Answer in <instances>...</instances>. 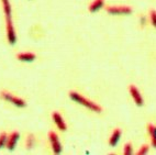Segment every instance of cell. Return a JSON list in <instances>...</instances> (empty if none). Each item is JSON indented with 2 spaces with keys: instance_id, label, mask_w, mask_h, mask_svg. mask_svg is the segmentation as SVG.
I'll use <instances>...</instances> for the list:
<instances>
[{
  "instance_id": "9a60e30c",
  "label": "cell",
  "mask_w": 156,
  "mask_h": 155,
  "mask_svg": "<svg viewBox=\"0 0 156 155\" xmlns=\"http://www.w3.org/2000/svg\"><path fill=\"white\" fill-rule=\"evenodd\" d=\"M7 141H8V134L6 132H1L0 133V149L6 146Z\"/></svg>"
},
{
  "instance_id": "3957f363",
  "label": "cell",
  "mask_w": 156,
  "mask_h": 155,
  "mask_svg": "<svg viewBox=\"0 0 156 155\" xmlns=\"http://www.w3.org/2000/svg\"><path fill=\"white\" fill-rule=\"evenodd\" d=\"M106 11L112 16H126L132 12V8L129 6H109Z\"/></svg>"
},
{
  "instance_id": "2e32d148",
  "label": "cell",
  "mask_w": 156,
  "mask_h": 155,
  "mask_svg": "<svg viewBox=\"0 0 156 155\" xmlns=\"http://www.w3.org/2000/svg\"><path fill=\"white\" fill-rule=\"evenodd\" d=\"M132 152H133L132 144L131 143H126V144H124V147H123V154H124V155H131Z\"/></svg>"
},
{
  "instance_id": "277c9868",
  "label": "cell",
  "mask_w": 156,
  "mask_h": 155,
  "mask_svg": "<svg viewBox=\"0 0 156 155\" xmlns=\"http://www.w3.org/2000/svg\"><path fill=\"white\" fill-rule=\"evenodd\" d=\"M48 140H50V143H51V146H52V151H53L55 154H59L62 152V144L59 142V139H58V135L56 134L55 132L53 131H51L48 132Z\"/></svg>"
},
{
  "instance_id": "5b68a950",
  "label": "cell",
  "mask_w": 156,
  "mask_h": 155,
  "mask_svg": "<svg viewBox=\"0 0 156 155\" xmlns=\"http://www.w3.org/2000/svg\"><path fill=\"white\" fill-rule=\"evenodd\" d=\"M129 92L131 95L132 99L134 100L135 105L139 106V107H142V106L144 105V100H143L141 92L137 89V87L135 86V85H130V86H129Z\"/></svg>"
},
{
  "instance_id": "8fae6325",
  "label": "cell",
  "mask_w": 156,
  "mask_h": 155,
  "mask_svg": "<svg viewBox=\"0 0 156 155\" xmlns=\"http://www.w3.org/2000/svg\"><path fill=\"white\" fill-rule=\"evenodd\" d=\"M17 58L20 62H28V63H30V62H33L35 59L36 55L34 53L31 52H21L17 55Z\"/></svg>"
},
{
  "instance_id": "52a82bcc",
  "label": "cell",
  "mask_w": 156,
  "mask_h": 155,
  "mask_svg": "<svg viewBox=\"0 0 156 155\" xmlns=\"http://www.w3.org/2000/svg\"><path fill=\"white\" fill-rule=\"evenodd\" d=\"M52 118H53V121L55 123V125L58 128V130L61 131H66L67 130V124L66 122L64 121V118L62 117V114L57 111H54L52 114Z\"/></svg>"
},
{
  "instance_id": "30bf717a",
  "label": "cell",
  "mask_w": 156,
  "mask_h": 155,
  "mask_svg": "<svg viewBox=\"0 0 156 155\" xmlns=\"http://www.w3.org/2000/svg\"><path fill=\"white\" fill-rule=\"evenodd\" d=\"M1 2H2L3 12H5V16H6V22L12 21V9L10 1L9 0H1Z\"/></svg>"
},
{
  "instance_id": "8992f818",
  "label": "cell",
  "mask_w": 156,
  "mask_h": 155,
  "mask_svg": "<svg viewBox=\"0 0 156 155\" xmlns=\"http://www.w3.org/2000/svg\"><path fill=\"white\" fill-rule=\"evenodd\" d=\"M6 31H7V39L8 42L11 45H13L17 42V34H16V30H14V25L12 21H8L6 22Z\"/></svg>"
},
{
  "instance_id": "9c48e42d",
  "label": "cell",
  "mask_w": 156,
  "mask_h": 155,
  "mask_svg": "<svg viewBox=\"0 0 156 155\" xmlns=\"http://www.w3.org/2000/svg\"><path fill=\"white\" fill-rule=\"evenodd\" d=\"M121 134H122V130H121V129H119V128L114 129L112 134L110 135V139H109V144H110V146H115V145L119 143Z\"/></svg>"
},
{
  "instance_id": "5bb4252c",
  "label": "cell",
  "mask_w": 156,
  "mask_h": 155,
  "mask_svg": "<svg viewBox=\"0 0 156 155\" xmlns=\"http://www.w3.org/2000/svg\"><path fill=\"white\" fill-rule=\"evenodd\" d=\"M34 143H35V138H34L33 134H29L27 140H25V146L28 150H31L34 146Z\"/></svg>"
},
{
  "instance_id": "7c38bea8",
  "label": "cell",
  "mask_w": 156,
  "mask_h": 155,
  "mask_svg": "<svg viewBox=\"0 0 156 155\" xmlns=\"http://www.w3.org/2000/svg\"><path fill=\"white\" fill-rule=\"evenodd\" d=\"M103 5H105V0H94V1L90 3L89 11L91 12V13L97 12L98 10H100V9L102 8Z\"/></svg>"
},
{
  "instance_id": "4fadbf2b",
  "label": "cell",
  "mask_w": 156,
  "mask_h": 155,
  "mask_svg": "<svg viewBox=\"0 0 156 155\" xmlns=\"http://www.w3.org/2000/svg\"><path fill=\"white\" fill-rule=\"evenodd\" d=\"M147 131L151 135V141H152V145L156 147V127L152 123L147 125Z\"/></svg>"
},
{
  "instance_id": "6da1fadb",
  "label": "cell",
  "mask_w": 156,
  "mask_h": 155,
  "mask_svg": "<svg viewBox=\"0 0 156 155\" xmlns=\"http://www.w3.org/2000/svg\"><path fill=\"white\" fill-rule=\"evenodd\" d=\"M69 97L72 100H74L75 103H79V105L84 106L86 107L87 109H89V110L94 111V112H97V114H100L101 111H102V108H101L100 106L98 105V103H94L92 100L90 99H87L85 98L83 95H80L79 92H69Z\"/></svg>"
},
{
  "instance_id": "e0dca14e",
  "label": "cell",
  "mask_w": 156,
  "mask_h": 155,
  "mask_svg": "<svg viewBox=\"0 0 156 155\" xmlns=\"http://www.w3.org/2000/svg\"><path fill=\"white\" fill-rule=\"evenodd\" d=\"M148 151H150V146H148L147 144H144V145H142V146L140 147V150L136 152L137 155H145L147 154Z\"/></svg>"
},
{
  "instance_id": "ac0fdd59",
  "label": "cell",
  "mask_w": 156,
  "mask_h": 155,
  "mask_svg": "<svg viewBox=\"0 0 156 155\" xmlns=\"http://www.w3.org/2000/svg\"><path fill=\"white\" fill-rule=\"evenodd\" d=\"M150 20L152 25L154 28H156V10H154V9L150 11Z\"/></svg>"
},
{
  "instance_id": "7a4b0ae2",
  "label": "cell",
  "mask_w": 156,
  "mask_h": 155,
  "mask_svg": "<svg viewBox=\"0 0 156 155\" xmlns=\"http://www.w3.org/2000/svg\"><path fill=\"white\" fill-rule=\"evenodd\" d=\"M0 98H2L3 100H6L8 103H12L13 106L18 107V108H24L25 106H27V103H25L22 98L17 97V96H14V95L10 94V92H0Z\"/></svg>"
},
{
  "instance_id": "ba28073f",
  "label": "cell",
  "mask_w": 156,
  "mask_h": 155,
  "mask_svg": "<svg viewBox=\"0 0 156 155\" xmlns=\"http://www.w3.org/2000/svg\"><path fill=\"white\" fill-rule=\"evenodd\" d=\"M19 138H20V133L18 131H12L8 135V141H7V145H6L7 149L10 150V151H13L18 141H19Z\"/></svg>"
}]
</instances>
